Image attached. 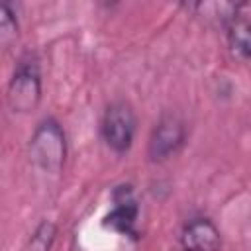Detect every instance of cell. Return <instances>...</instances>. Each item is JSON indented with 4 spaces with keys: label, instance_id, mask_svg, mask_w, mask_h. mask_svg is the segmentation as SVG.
I'll return each mask as SVG.
<instances>
[{
    "label": "cell",
    "instance_id": "8992f818",
    "mask_svg": "<svg viewBox=\"0 0 251 251\" xmlns=\"http://www.w3.org/2000/svg\"><path fill=\"white\" fill-rule=\"evenodd\" d=\"M182 251H220L222 249V233L218 226L206 218L196 216L188 220L178 235Z\"/></svg>",
    "mask_w": 251,
    "mask_h": 251
},
{
    "label": "cell",
    "instance_id": "277c9868",
    "mask_svg": "<svg viewBox=\"0 0 251 251\" xmlns=\"http://www.w3.org/2000/svg\"><path fill=\"white\" fill-rule=\"evenodd\" d=\"M186 143V124L175 112H165L153 126L147 141V157L151 163H165L176 155Z\"/></svg>",
    "mask_w": 251,
    "mask_h": 251
},
{
    "label": "cell",
    "instance_id": "6da1fadb",
    "mask_svg": "<svg viewBox=\"0 0 251 251\" xmlns=\"http://www.w3.org/2000/svg\"><path fill=\"white\" fill-rule=\"evenodd\" d=\"M29 161L43 173L57 175L63 171L67 157V135L59 120L43 118L29 137Z\"/></svg>",
    "mask_w": 251,
    "mask_h": 251
},
{
    "label": "cell",
    "instance_id": "3957f363",
    "mask_svg": "<svg viewBox=\"0 0 251 251\" xmlns=\"http://www.w3.org/2000/svg\"><path fill=\"white\" fill-rule=\"evenodd\" d=\"M41 94L43 88H41L39 63L31 57L22 59L8 82V90H6L8 106L20 114L33 112L41 102Z\"/></svg>",
    "mask_w": 251,
    "mask_h": 251
},
{
    "label": "cell",
    "instance_id": "ba28073f",
    "mask_svg": "<svg viewBox=\"0 0 251 251\" xmlns=\"http://www.w3.org/2000/svg\"><path fill=\"white\" fill-rule=\"evenodd\" d=\"M57 237V226L49 220H43L31 233L24 251H49Z\"/></svg>",
    "mask_w": 251,
    "mask_h": 251
},
{
    "label": "cell",
    "instance_id": "9c48e42d",
    "mask_svg": "<svg viewBox=\"0 0 251 251\" xmlns=\"http://www.w3.org/2000/svg\"><path fill=\"white\" fill-rule=\"evenodd\" d=\"M18 35V20L10 4L0 2V45L10 43Z\"/></svg>",
    "mask_w": 251,
    "mask_h": 251
},
{
    "label": "cell",
    "instance_id": "7a4b0ae2",
    "mask_svg": "<svg viewBox=\"0 0 251 251\" xmlns=\"http://www.w3.org/2000/svg\"><path fill=\"white\" fill-rule=\"evenodd\" d=\"M137 131L135 110L126 100H114L106 106L100 122V133L104 143L118 155L131 149Z\"/></svg>",
    "mask_w": 251,
    "mask_h": 251
},
{
    "label": "cell",
    "instance_id": "52a82bcc",
    "mask_svg": "<svg viewBox=\"0 0 251 251\" xmlns=\"http://www.w3.org/2000/svg\"><path fill=\"white\" fill-rule=\"evenodd\" d=\"M247 8V4H239L235 6L233 14L227 18L226 25V39H227V47L231 51V55L235 59H239L241 63L249 61L251 55V35H249V18L243 12Z\"/></svg>",
    "mask_w": 251,
    "mask_h": 251
},
{
    "label": "cell",
    "instance_id": "5b68a950",
    "mask_svg": "<svg viewBox=\"0 0 251 251\" xmlns=\"http://www.w3.org/2000/svg\"><path fill=\"white\" fill-rule=\"evenodd\" d=\"M112 202L114 208L104 216V227H110L122 235L139 237L137 231V218H139V202L135 198L131 184H120L112 190Z\"/></svg>",
    "mask_w": 251,
    "mask_h": 251
}]
</instances>
